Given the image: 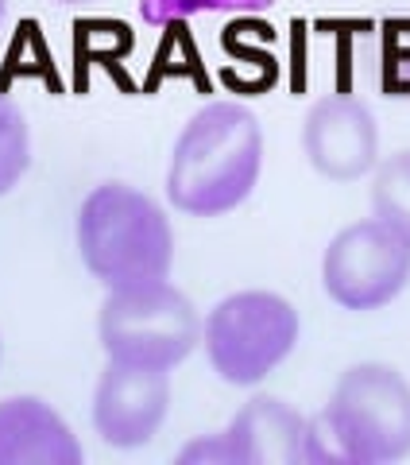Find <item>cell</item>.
<instances>
[{"label": "cell", "mask_w": 410, "mask_h": 465, "mask_svg": "<svg viewBox=\"0 0 410 465\" xmlns=\"http://www.w3.org/2000/svg\"><path fill=\"white\" fill-rule=\"evenodd\" d=\"M302 152L317 174L353 183L379 159V128L372 109L353 94H329L314 101L302 121Z\"/></svg>", "instance_id": "ba28073f"}, {"label": "cell", "mask_w": 410, "mask_h": 465, "mask_svg": "<svg viewBox=\"0 0 410 465\" xmlns=\"http://www.w3.org/2000/svg\"><path fill=\"white\" fill-rule=\"evenodd\" d=\"M179 461L186 465H232V454H229V442H225V434H210V439H194L190 442Z\"/></svg>", "instance_id": "4fadbf2b"}, {"label": "cell", "mask_w": 410, "mask_h": 465, "mask_svg": "<svg viewBox=\"0 0 410 465\" xmlns=\"http://www.w3.org/2000/svg\"><path fill=\"white\" fill-rule=\"evenodd\" d=\"M317 461H399L410 454V384L391 365H353L314 423Z\"/></svg>", "instance_id": "3957f363"}, {"label": "cell", "mask_w": 410, "mask_h": 465, "mask_svg": "<svg viewBox=\"0 0 410 465\" xmlns=\"http://www.w3.org/2000/svg\"><path fill=\"white\" fill-rule=\"evenodd\" d=\"M97 338L109 361L174 369L201 341V318L174 283H143L109 291L97 314Z\"/></svg>", "instance_id": "277c9868"}, {"label": "cell", "mask_w": 410, "mask_h": 465, "mask_svg": "<svg viewBox=\"0 0 410 465\" xmlns=\"http://www.w3.org/2000/svg\"><path fill=\"white\" fill-rule=\"evenodd\" d=\"M0 465H82V442L51 403L12 396L0 403Z\"/></svg>", "instance_id": "30bf717a"}, {"label": "cell", "mask_w": 410, "mask_h": 465, "mask_svg": "<svg viewBox=\"0 0 410 465\" xmlns=\"http://www.w3.org/2000/svg\"><path fill=\"white\" fill-rule=\"evenodd\" d=\"M32 167V133L24 109L0 90V198L16 186Z\"/></svg>", "instance_id": "7c38bea8"}, {"label": "cell", "mask_w": 410, "mask_h": 465, "mask_svg": "<svg viewBox=\"0 0 410 465\" xmlns=\"http://www.w3.org/2000/svg\"><path fill=\"white\" fill-rule=\"evenodd\" d=\"M78 252L105 291L159 283L174 264L171 217L128 183H101L78 210Z\"/></svg>", "instance_id": "7a4b0ae2"}, {"label": "cell", "mask_w": 410, "mask_h": 465, "mask_svg": "<svg viewBox=\"0 0 410 465\" xmlns=\"http://www.w3.org/2000/svg\"><path fill=\"white\" fill-rule=\"evenodd\" d=\"M171 372L109 361L93 388V427L116 450L148 446L167 419Z\"/></svg>", "instance_id": "52a82bcc"}, {"label": "cell", "mask_w": 410, "mask_h": 465, "mask_svg": "<svg viewBox=\"0 0 410 465\" xmlns=\"http://www.w3.org/2000/svg\"><path fill=\"white\" fill-rule=\"evenodd\" d=\"M372 213L376 222L391 225L410 241V152H399L376 167L372 183Z\"/></svg>", "instance_id": "8fae6325"}, {"label": "cell", "mask_w": 410, "mask_h": 465, "mask_svg": "<svg viewBox=\"0 0 410 465\" xmlns=\"http://www.w3.org/2000/svg\"><path fill=\"white\" fill-rule=\"evenodd\" d=\"M298 311L275 291H237L210 311L201 326L205 357L225 384L252 388L268 381L298 345Z\"/></svg>", "instance_id": "5b68a950"}, {"label": "cell", "mask_w": 410, "mask_h": 465, "mask_svg": "<svg viewBox=\"0 0 410 465\" xmlns=\"http://www.w3.org/2000/svg\"><path fill=\"white\" fill-rule=\"evenodd\" d=\"M321 283L345 311L387 307L410 283V241L376 217L345 225L321 256Z\"/></svg>", "instance_id": "8992f818"}, {"label": "cell", "mask_w": 410, "mask_h": 465, "mask_svg": "<svg viewBox=\"0 0 410 465\" xmlns=\"http://www.w3.org/2000/svg\"><path fill=\"white\" fill-rule=\"evenodd\" d=\"M232 465H306L317 461L314 423L279 396H252L225 430Z\"/></svg>", "instance_id": "9c48e42d"}, {"label": "cell", "mask_w": 410, "mask_h": 465, "mask_svg": "<svg viewBox=\"0 0 410 465\" xmlns=\"http://www.w3.org/2000/svg\"><path fill=\"white\" fill-rule=\"evenodd\" d=\"M263 171V128L237 101H210L171 148L167 198L190 217H221L252 198Z\"/></svg>", "instance_id": "6da1fadb"}, {"label": "cell", "mask_w": 410, "mask_h": 465, "mask_svg": "<svg viewBox=\"0 0 410 465\" xmlns=\"http://www.w3.org/2000/svg\"><path fill=\"white\" fill-rule=\"evenodd\" d=\"M0 16H5V0H0Z\"/></svg>", "instance_id": "5bb4252c"}]
</instances>
